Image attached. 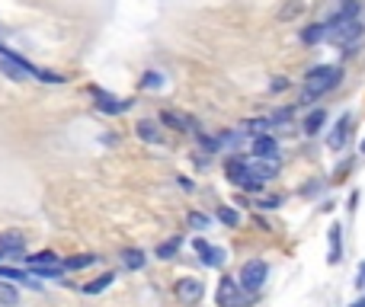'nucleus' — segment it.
Segmentation results:
<instances>
[{
	"label": "nucleus",
	"instance_id": "2f4dec72",
	"mask_svg": "<svg viewBox=\"0 0 365 307\" xmlns=\"http://www.w3.org/2000/svg\"><path fill=\"white\" fill-rule=\"evenodd\" d=\"M353 307H365V298H359V301H356Z\"/></svg>",
	"mask_w": 365,
	"mask_h": 307
},
{
	"label": "nucleus",
	"instance_id": "20e7f679",
	"mask_svg": "<svg viewBox=\"0 0 365 307\" xmlns=\"http://www.w3.org/2000/svg\"><path fill=\"white\" fill-rule=\"evenodd\" d=\"M362 36H365L362 19H353V23H346V26H340V29L327 32V42L336 45V48H349V45H359Z\"/></svg>",
	"mask_w": 365,
	"mask_h": 307
},
{
	"label": "nucleus",
	"instance_id": "dca6fc26",
	"mask_svg": "<svg viewBox=\"0 0 365 307\" xmlns=\"http://www.w3.org/2000/svg\"><path fill=\"white\" fill-rule=\"evenodd\" d=\"M324 122H327V109H314V113H308V119H304V135L314 138V135L324 128Z\"/></svg>",
	"mask_w": 365,
	"mask_h": 307
},
{
	"label": "nucleus",
	"instance_id": "bb28decb",
	"mask_svg": "<svg viewBox=\"0 0 365 307\" xmlns=\"http://www.w3.org/2000/svg\"><path fill=\"white\" fill-rule=\"evenodd\" d=\"M218 221H225L227 227H237L240 224V214L234 212V208H227V205H221L218 208Z\"/></svg>",
	"mask_w": 365,
	"mask_h": 307
},
{
	"label": "nucleus",
	"instance_id": "9b49d317",
	"mask_svg": "<svg viewBox=\"0 0 365 307\" xmlns=\"http://www.w3.org/2000/svg\"><path fill=\"white\" fill-rule=\"evenodd\" d=\"M23 250H26V237L19 231L0 234V253H4V256H23Z\"/></svg>",
	"mask_w": 365,
	"mask_h": 307
},
{
	"label": "nucleus",
	"instance_id": "7c9ffc66",
	"mask_svg": "<svg viewBox=\"0 0 365 307\" xmlns=\"http://www.w3.org/2000/svg\"><path fill=\"white\" fill-rule=\"evenodd\" d=\"M356 288L365 291V263H359V272H356Z\"/></svg>",
	"mask_w": 365,
	"mask_h": 307
},
{
	"label": "nucleus",
	"instance_id": "2eb2a0df",
	"mask_svg": "<svg viewBox=\"0 0 365 307\" xmlns=\"http://www.w3.org/2000/svg\"><path fill=\"white\" fill-rule=\"evenodd\" d=\"M135 128H138V138H141V141H151V145H160V141H164V135H160L158 122H151V119H141Z\"/></svg>",
	"mask_w": 365,
	"mask_h": 307
},
{
	"label": "nucleus",
	"instance_id": "a878e982",
	"mask_svg": "<svg viewBox=\"0 0 365 307\" xmlns=\"http://www.w3.org/2000/svg\"><path fill=\"white\" fill-rule=\"evenodd\" d=\"M189 227H192V231H205L208 224H212V218H208V214H202V212H189Z\"/></svg>",
	"mask_w": 365,
	"mask_h": 307
},
{
	"label": "nucleus",
	"instance_id": "6ab92c4d",
	"mask_svg": "<svg viewBox=\"0 0 365 307\" xmlns=\"http://www.w3.org/2000/svg\"><path fill=\"white\" fill-rule=\"evenodd\" d=\"M113 282H115V276L113 272H106V276H100V279H93V282L83 285V295H100V291H106Z\"/></svg>",
	"mask_w": 365,
	"mask_h": 307
},
{
	"label": "nucleus",
	"instance_id": "412c9836",
	"mask_svg": "<svg viewBox=\"0 0 365 307\" xmlns=\"http://www.w3.org/2000/svg\"><path fill=\"white\" fill-rule=\"evenodd\" d=\"M180 246H182V240L180 237H170V240H164V244L158 246V259H173L180 253Z\"/></svg>",
	"mask_w": 365,
	"mask_h": 307
},
{
	"label": "nucleus",
	"instance_id": "4be33fe9",
	"mask_svg": "<svg viewBox=\"0 0 365 307\" xmlns=\"http://www.w3.org/2000/svg\"><path fill=\"white\" fill-rule=\"evenodd\" d=\"M0 279H13V282H26L29 288H38L36 279H29L26 272H19V269H6V266H0Z\"/></svg>",
	"mask_w": 365,
	"mask_h": 307
},
{
	"label": "nucleus",
	"instance_id": "4468645a",
	"mask_svg": "<svg viewBox=\"0 0 365 307\" xmlns=\"http://www.w3.org/2000/svg\"><path fill=\"white\" fill-rule=\"evenodd\" d=\"M26 266H29V269H51V266H61V259H58V253L42 250V253H36V256H26Z\"/></svg>",
	"mask_w": 365,
	"mask_h": 307
},
{
	"label": "nucleus",
	"instance_id": "f3484780",
	"mask_svg": "<svg viewBox=\"0 0 365 307\" xmlns=\"http://www.w3.org/2000/svg\"><path fill=\"white\" fill-rule=\"evenodd\" d=\"M96 263H100V256H96V253H81V256L64 259V269L77 272V269H87V266H96Z\"/></svg>",
	"mask_w": 365,
	"mask_h": 307
},
{
	"label": "nucleus",
	"instance_id": "ddd939ff",
	"mask_svg": "<svg viewBox=\"0 0 365 307\" xmlns=\"http://www.w3.org/2000/svg\"><path fill=\"white\" fill-rule=\"evenodd\" d=\"M302 42L304 45H321L327 42V23H311L302 29Z\"/></svg>",
	"mask_w": 365,
	"mask_h": 307
},
{
	"label": "nucleus",
	"instance_id": "a211bd4d",
	"mask_svg": "<svg viewBox=\"0 0 365 307\" xmlns=\"http://www.w3.org/2000/svg\"><path fill=\"white\" fill-rule=\"evenodd\" d=\"M340 231L343 227L340 224H330V266H336L340 263V256H343V250H340Z\"/></svg>",
	"mask_w": 365,
	"mask_h": 307
},
{
	"label": "nucleus",
	"instance_id": "9d476101",
	"mask_svg": "<svg viewBox=\"0 0 365 307\" xmlns=\"http://www.w3.org/2000/svg\"><path fill=\"white\" fill-rule=\"evenodd\" d=\"M93 96H96V106H100L103 113H109V115H119V113H125V109L132 106V100H115L113 93H106V90H100V87H93Z\"/></svg>",
	"mask_w": 365,
	"mask_h": 307
},
{
	"label": "nucleus",
	"instance_id": "423d86ee",
	"mask_svg": "<svg viewBox=\"0 0 365 307\" xmlns=\"http://www.w3.org/2000/svg\"><path fill=\"white\" fill-rule=\"evenodd\" d=\"M279 167H282L279 160H266V157H247V170H250V176H253V179H259L263 186L269 179H276Z\"/></svg>",
	"mask_w": 365,
	"mask_h": 307
},
{
	"label": "nucleus",
	"instance_id": "1a4fd4ad",
	"mask_svg": "<svg viewBox=\"0 0 365 307\" xmlns=\"http://www.w3.org/2000/svg\"><path fill=\"white\" fill-rule=\"evenodd\" d=\"M202 295H205V285H202L199 279H180V282H177V298L182 304L202 301Z\"/></svg>",
	"mask_w": 365,
	"mask_h": 307
},
{
	"label": "nucleus",
	"instance_id": "c85d7f7f",
	"mask_svg": "<svg viewBox=\"0 0 365 307\" xmlns=\"http://www.w3.org/2000/svg\"><path fill=\"white\" fill-rule=\"evenodd\" d=\"M282 205V195H266V199H259V208H279Z\"/></svg>",
	"mask_w": 365,
	"mask_h": 307
},
{
	"label": "nucleus",
	"instance_id": "39448f33",
	"mask_svg": "<svg viewBox=\"0 0 365 307\" xmlns=\"http://www.w3.org/2000/svg\"><path fill=\"white\" fill-rule=\"evenodd\" d=\"M359 13H362V0H340V6L324 19V23H327V32H334V29H340V26L359 19Z\"/></svg>",
	"mask_w": 365,
	"mask_h": 307
},
{
	"label": "nucleus",
	"instance_id": "b1692460",
	"mask_svg": "<svg viewBox=\"0 0 365 307\" xmlns=\"http://www.w3.org/2000/svg\"><path fill=\"white\" fill-rule=\"evenodd\" d=\"M16 304H19L16 288H10L6 282H0V307H16Z\"/></svg>",
	"mask_w": 365,
	"mask_h": 307
},
{
	"label": "nucleus",
	"instance_id": "0eeeda50",
	"mask_svg": "<svg viewBox=\"0 0 365 307\" xmlns=\"http://www.w3.org/2000/svg\"><path fill=\"white\" fill-rule=\"evenodd\" d=\"M192 246H195V253H199V259L208 266V269H221V266H225L227 253L221 250V246H212V244H208V240H202V237H195V240H192Z\"/></svg>",
	"mask_w": 365,
	"mask_h": 307
},
{
	"label": "nucleus",
	"instance_id": "7ed1b4c3",
	"mask_svg": "<svg viewBox=\"0 0 365 307\" xmlns=\"http://www.w3.org/2000/svg\"><path fill=\"white\" fill-rule=\"evenodd\" d=\"M215 301H218V307H244L247 304V291L240 288L237 279L225 276L218 285V295H215Z\"/></svg>",
	"mask_w": 365,
	"mask_h": 307
},
{
	"label": "nucleus",
	"instance_id": "f03ea898",
	"mask_svg": "<svg viewBox=\"0 0 365 307\" xmlns=\"http://www.w3.org/2000/svg\"><path fill=\"white\" fill-rule=\"evenodd\" d=\"M266 279H269V266H266L263 259H247V263L240 266L237 282L247 295H257V291L266 285Z\"/></svg>",
	"mask_w": 365,
	"mask_h": 307
},
{
	"label": "nucleus",
	"instance_id": "f8f14e48",
	"mask_svg": "<svg viewBox=\"0 0 365 307\" xmlns=\"http://www.w3.org/2000/svg\"><path fill=\"white\" fill-rule=\"evenodd\" d=\"M349 125H353V115H343V119L336 122V128H334V132H330L327 145L334 147V151H340V147L346 145V138H349Z\"/></svg>",
	"mask_w": 365,
	"mask_h": 307
},
{
	"label": "nucleus",
	"instance_id": "c756f323",
	"mask_svg": "<svg viewBox=\"0 0 365 307\" xmlns=\"http://www.w3.org/2000/svg\"><path fill=\"white\" fill-rule=\"evenodd\" d=\"M285 87H289V80H285V77H279V80H272V83H269V90H272V93H282Z\"/></svg>",
	"mask_w": 365,
	"mask_h": 307
},
{
	"label": "nucleus",
	"instance_id": "cd10ccee",
	"mask_svg": "<svg viewBox=\"0 0 365 307\" xmlns=\"http://www.w3.org/2000/svg\"><path fill=\"white\" fill-rule=\"evenodd\" d=\"M141 87H145V90H160V87H164V77H160L158 71H148L145 80H141Z\"/></svg>",
	"mask_w": 365,
	"mask_h": 307
},
{
	"label": "nucleus",
	"instance_id": "f257e3e1",
	"mask_svg": "<svg viewBox=\"0 0 365 307\" xmlns=\"http://www.w3.org/2000/svg\"><path fill=\"white\" fill-rule=\"evenodd\" d=\"M343 80V68L336 64H317L304 74V87H302V106H311V103L324 100L330 90H336Z\"/></svg>",
	"mask_w": 365,
	"mask_h": 307
},
{
	"label": "nucleus",
	"instance_id": "473e14b6",
	"mask_svg": "<svg viewBox=\"0 0 365 307\" xmlns=\"http://www.w3.org/2000/svg\"><path fill=\"white\" fill-rule=\"evenodd\" d=\"M359 154H362V157H365V141H362V145H359Z\"/></svg>",
	"mask_w": 365,
	"mask_h": 307
},
{
	"label": "nucleus",
	"instance_id": "393cba45",
	"mask_svg": "<svg viewBox=\"0 0 365 307\" xmlns=\"http://www.w3.org/2000/svg\"><path fill=\"white\" fill-rule=\"evenodd\" d=\"M122 263H125L128 269H141V266H145V253L141 250H125L122 253Z\"/></svg>",
	"mask_w": 365,
	"mask_h": 307
},
{
	"label": "nucleus",
	"instance_id": "6e6552de",
	"mask_svg": "<svg viewBox=\"0 0 365 307\" xmlns=\"http://www.w3.org/2000/svg\"><path fill=\"white\" fill-rule=\"evenodd\" d=\"M250 151H253V157H266V160H279V141L272 138L269 132H266V135H253V141H250Z\"/></svg>",
	"mask_w": 365,
	"mask_h": 307
},
{
	"label": "nucleus",
	"instance_id": "72a5a7b5",
	"mask_svg": "<svg viewBox=\"0 0 365 307\" xmlns=\"http://www.w3.org/2000/svg\"><path fill=\"white\" fill-rule=\"evenodd\" d=\"M0 256H4V253H0Z\"/></svg>",
	"mask_w": 365,
	"mask_h": 307
},
{
	"label": "nucleus",
	"instance_id": "5701e85b",
	"mask_svg": "<svg viewBox=\"0 0 365 307\" xmlns=\"http://www.w3.org/2000/svg\"><path fill=\"white\" fill-rule=\"evenodd\" d=\"M302 10H304L302 0H285V6L279 10V19H282V23H289V19H295Z\"/></svg>",
	"mask_w": 365,
	"mask_h": 307
},
{
	"label": "nucleus",
	"instance_id": "aec40b11",
	"mask_svg": "<svg viewBox=\"0 0 365 307\" xmlns=\"http://www.w3.org/2000/svg\"><path fill=\"white\" fill-rule=\"evenodd\" d=\"M160 122H167V125L180 128V132H189V128H195L192 119H186V115H180V113H160Z\"/></svg>",
	"mask_w": 365,
	"mask_h": 307
}]
</instances>
